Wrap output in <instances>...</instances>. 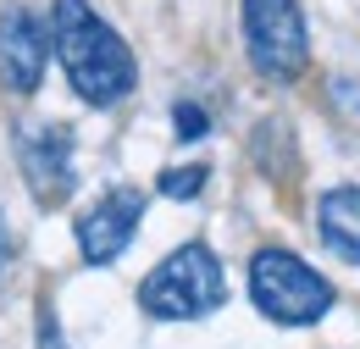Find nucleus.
<instances>
[{
  "mask_svg": "<svg viewBox=\"0 0 360 349\" xmlns=\"http://www.w3.org/2000/svg\"><path fill=\"white\" fill-rule=\"evenodd\" d=\"M172 117H178V139H205V133H211V117H205L200 106H178Z\"/></svg>",
  "mask_w": 360,
  "mask_h": 349,
  "instance_id": "obj_10",
  "label": "nucleus"
},
{
  "mask_svg": "<svg viewBox=\"0 0 360 349\" xmlns=\"http://www.w3.org/2000/svg\"><path fill=\"white\" fill-rule=\"evenodd\" d=\"M316 233L338 261H360V183L327 189L316 205Z\"/></svg>",
  "mask_w": 360,
  "mask_h": 349,
  "instance_id": "obj_8",
  "label": "nucleus"
},
{
  "mask_svg": "<svg viewBox=\"0 0 360 349\" xmlns=\"http://www.w3.org/2000/svg\"><path fill=\"white\" fill-rule=\"evenodd\" d=\"M250 300L261 305V316L283 322V327H311L333 310V283L305 266L288 250H255L250 261Z\"/></svg>",
  "mask_w": 360,
  "mask_h": 349,
  "instance_id": "obj_3",
  "label": "nucleus"
},
{
  "mask_svg": "<svg viewBox=\"0 0 360 349\" xmlns=\"http://www.w3.org/2000/svg\"><path fill=\"white\" fill-rule=\"evenodd\" d=\"M244 50L271 84H294L311 61V34L300 0H244Z\"/></svg>",
  "mask_w": 360,
  "mask_h": 349,
  "instance_id": "obj_4",
  "label": "nucleus"
},
{
  "mask_svg": "<svg viewBox=\"0 0 360 349\" xmlns=\"http://www.w3.org/2000/svg\"><path fill=\"white\" fill-rule=\"evenodd\" d=\"M222 300H227V277H222V261L205 244L172 250L139 283V305L155 322H194V316H211Z\"/></svg>",
  "mask_w": 360,
  "mask_h": 349,
  "instance_id": "obj_2",
  "label": "nucleus"
},
{
  "mask_svg": "<svg viewBox=\"0 0 360 349\" xmlns=\"http://www.w3.org/2000/svg\"><path fill=\"white\" fill-rule=\"evenodd\" d=\"M39 349H67V338H61L56 310H50V305H39Z\"/></svg>",
  "mask_w": 360,
  "mask_h": 349,
  "instance_id": "obj_11",
  "label": "nucleus"
},
{
  "mask_svg": "<svg viewBox=\"0 0 360 349\" xmlns=\"http://www.w3.org/2000/svg\"><path fill=\"white\" fill-rule=\"evenodd\" d=\"M17 161H22V177L34 189L39 205H61L72 194V133L61 122H34V128L17 133Z\"/></svg>",
  "mask_w": 360,
  "mask_h": 349,
  "instance_id": "obj_5",
  "label": "nucleus"
},
{
  "mask_svg": "<svg viewBox=\"0 0 360 349\" xmlns=\"http://www.w3.org/2000/svg\"><path fill=\"white\" fill-rule=\"evenodd\" d=\"M45 56H50V28L28 6H6L0 11V84L11 94H34L45 78Z\"/></svg>",
  "mask_w": 360,
  "mask_h": 349,
  "instance_id": "obj_7",
  "label": "nucleus"
},
{
  "mask_svg": "<svg viewBox=\"0 0 360 349\" xmlns=\"http://www.w3.org/2000/svg\"><path fill=\"white\" fill-rule=\"evenodd\" d=\"M50 50L61 56L67 84L89 106H117L139 84V61L128 39L94 11L89 0H56L50 11Z\"/></svg>",
  "mask_w": 360,
  "mask_h": 349,
  "instance_id": "obj_1",
  "label": "nucleus"
},
{
  "mask_svg": "<svg viewBox=\"0 0 360 349\" xmlns=\"http://www.w3.org/2000/svg\"><path fill=\"white\" fill-rule=\"evenodd\" d=\"M205 167H167V172H161V194H167V200H194V194H200V189H205Z\"/></svg>",
  "mask_w": 360,
  "mask_h": 349,
  "instance_id": "obj_9",
  "label": "nucleus"
},
{
  "mask_svg": "<svg viewBox=\"0 0 360 349\" xmlns=\"http://www.w3.org/2000/svg\"><path fill=\"white\" fill-rule=\"evenodd\" d=\"M139 217H144V194L139 189H105L89 211L78 217V250H84V261H94V266L117 261L134 244Z\"/></svg>",
  "mask_w": 360,
  "mask_h": 349,
  "instance_id": "obj_6",
  "label": "nucleus"
}]
</instances>
